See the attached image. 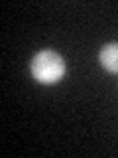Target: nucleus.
I'll return each instance as SVG.
<instances>
[{"label": "nucleus", "instance_id": "nucleus-1", "mask_svg": "<svg viewBox=\"0 0 118 158\" xmlns=\"http://www.w3.org/2000/svg\"><path fill=\"white\" fill-rule=\"evenodd\" d=\"M30 71L32 77L41 85H55L65 77L67 65L65 59L53 49H41L30 61Z\"/></svg>", "mask_w": 118, "mask_h": 158}, {"label": "nucleus", "instance_id": "nucleus-2", "mask_svg": "<svg viewBox=\"0 0 118 158\" xmlns=\"http://www.w3.org/2000/svg\"><path fill=\"white\" fill-rule=\"evenodd\" d=\"M98 63L108 73H118V42L104 44L98 52Z\"/></svg>", "mask_w": 118, "mask_h": 158}]
</instances>
